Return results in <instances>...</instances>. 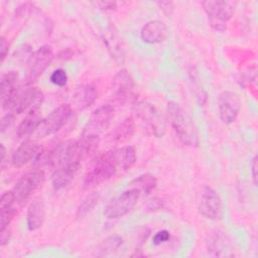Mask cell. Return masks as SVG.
Listing matches in <instances>:
<instances>
[{
    "label": "cell",
    "mask_w": 258,
    "mask_h": 258,
    "mask_svg": "<svg viewBox=\"0 0 258 258\" xmlns=\"http://www.w3.org/2000/svg\"><path fill=\"white\" fill-rule=\"evenodd\" d=\"M15 215H16V209L14 207L1 209L0 210V229H4L8 227Z\"/></svg>",
    "instance_id": "83f0119b"
},
{
    "label": "cell",
    "mask_w": 258,
    "mask_h": 258,
    "mask_svg": "<svg viewBox=\"0 0 258 258\" xmlns=\"http://www.w3.org/2000/svg\"><path fill=\"white\" fill-rule=\"evenodd\" d=\"M71 115L72 108L70 105L62 104L58 106L41 121L37 129V135L40 137H44L57 132L67 123Z\"/></svg>",
    "instance_id": "7c38bea8"
},
{
    "label": "cell",
    "mask_w": 258,
    "mask_h": 258,
    "mask_svg": "<svg viewBox=\"0 0 258 258\" xmlns=\"http://www.w3.org/2000/svg\"><path fill=\"white\" fill-rule=\"evenodd\" d=\"M103 40L109 53L115 59V61L119 64H123L125 60V51L122 45V41L117 33H115V31L112 29H109L104 32Z\"/></svg>",
    "instance_id": "ac0fdd59"
},
{
    "label": "cell",
    "mask_w": 258,
    "mask_h": 258,
    "mask_svg": "<svg viewBox=\"0 0 258 258\" xmlns=\"http://www.w3.org/2000/svg\"><path fill=\"white\" fill-rule=\"evenodd\" d=\"M45 219L44 203L41 199H36L31 203L26 215V224L29 231L39 229Z\"/></svg>",
    "instance_id": "d6986e66"
},
{
    "label": "cell",
    "mask_w": 258,
    "mask_h": 258,
    "mask_svg": "<svg viewBox=\"0 0 258 258\" xmlns=\"http://www.w3.org/2000/svg\"><path fill=\"white\" fill-rule=\"evenodd\" d=\"M10 236H11V230L8 227L1 229L0 230V245L1 246L6 245L10 239Z\"/></svg>",
    "instance_id": "836d02e7"
},
{
    "label": "cell",
    "mask_w": 258,
    "mask_h": 258,
    "mask_svg": "<svg viewBox=\"0 0 258 258\" xmlns=\"http://www.w3.org/2000/svg\"><path fill=\"white\" fill-rule=\"evenodd\" d=\"M168 34V29L164 22L160 20L148 21L140 31L141 39L149 44L163 41Z\"/></svg>",
    "instance_id": "9a60e30c"
},
{
    "label": "cell",
    "mask_w": 258,
    "mask_h": 258,
    "mask_svg": "<svg viewBox=\"0 0 258 258\" xmlns=\"http://www.w3.org/2000/svg\"><path fill=\"white\" fill-rule=\"evenodd\" d=\"M251 171H252V178L255 185H257V156L255 155L252 159L251 163Z\"/></svg>",
    "instance_id": "8d00e7d4"
},
{
    "label": "cell",
    "mask_w": 258,
    "mask_h": 258,
    "mask_svg": "<svg viewBox=\"0 0 258 258\" xmlns=\"http://www.w3.org/2000/svg\"><path fill=\"white\" fill-rule=\"evenodd\" d=\"M0 147H1V163L3 164V163H4V159H5L6 149H5V146H4V144H0Z\"/></svg>",
    "instance_id": "f35d334b"
},
{
    "label": "cell",
    "mask_w": 258,
    "mask_h": 258,
    "mask_svg": "<svg viewBox=\"0 0 258 258\" xmlns=\"http://www.w3.org/2000/svg\"><path fill=\"white\" fill-rule=\"evenodd\" d=\"M0 50H1V61L3 62L7 53H8V42L5 39V37H1V46H0Z\"/></svg>",
    "instance_id": "d590c367"
},
{
    "label": "cell",
    "mask_w": 258,
    "mask_h": 258,
    "mask_svg": "<svg viewBox=\"0 0 258 258\" xmlns=\"http://www.w3.org/2000/svg\"><path fill=\"white\" fill-rule=\"evenodd\" d=\"M99 199H100V196L98 192L89 194L79 205L76 212V217L79 219L86 217L97 206Z\"/></svg>",
    "instance_id": "4316f807"
},
{
    "label": "cell",
    "mask_w": 258,
    "mask_h": 258,
    "mask_svg": "<svg viewBox=\"0 0 258 258\" xmlns=\"http://www.w3.org/2000/svg\"><path fill=\"white\" fill-rule=\"evenodd\" d=\"M167 119L173 128L178 140L186 146L197 147L199 145L198 132L190 117L175 102L167 104Z\"/></svg>",
    "instance_id": "6da1fadb"
},
{
    "label": "cell",
    "mask_w": 258,
    "mask_h": 258,
    "mask_svg": "<svg viewBox=\"0 0 258 258\" xmlns=\"http://www.w3.org/2000/svg\"><path fill=\"white\" fill-rule=\"evenodd\" d=\"M157 180L151 173H144L133 179L129 183V188L136 189L139 194L149 195L156 186Z\"/></svg>",
    "instance_id": "cb8c5ba5"
},
{
    "label": "cell",
    "mask_w": 258,
    "mask_h": 258,
    "mask_svg": "<svg viewBox=\"0 0 258 258\" xmlns=\"http://www.w3.org/2000/svg\"><path fill=\"white\" fill-rule=\"evenodd\" d=\"M42 121L41 114L39 111V108L37 109H32L28 111L27 115L23 118V120L19 123L16 134L19 138L26 137L33 133L35 130L38 129L40 123Z\"/></svg>",
    "instance_id": "44dd1931"
},
{
    "label": "cell",
    "mask_w": 258,
    "mask_h": 258,
    "mask_svg": "<svg viewBox=\"0 0 258 258\" xmlns=\"http://www.w3.org/2000/svg\"><path fill=\"white\" fill-rule=\"evenodd\" d=\"M98 99V91L93 85H82L74 94V103L79 110H85Z\"/></svg>",
    "instance_id": "ffe728a7"
},
{
    "label": "cell",
    "mask_w": 258,
    "mask_h": 258,
    "mask_svg": "<svg viewBox=\"0 0 258 258\" xmlns=\"http://www.w3.org/2000/svg\"><path fill=\"white\" fill-rule=\"evenodd\" d=\"M112 92L113 100L117 104L123 105L136 100L134 82L126 70H121L115 75L112 83Z\"/></svg>",
    "instance_id": "30bf717a"
},
{
    "label": "cell",
    "mask_w": 258,
    "mask_h": 258,
    "mask_svg": "<svg viewBox=\"0 0 258 258\" xmlns=\"http://www.w3.org/2000/svg\"><path fill=\"white\" fill-rule=\"evenodd\" d=\"M134 110L148 134L157 138L165 134L166 120L153 105L144 101L138 102L135 104Z\"/></svg>",
    "instance_id": "277c9868"
},
{
    "label": "cell",
    "mask_w": 258,
    "mask_h": 258,
    "mask_svg": "<svg viewBox=\"0 0 258 258\" xmlns=\"http://www.w3.org/2000/svg\"><path fill=\"white\" fill-rule=\"evenodd\" d=\"M80 165L73 163H63L54 169L51 176V183L54 189H61L67 186L78 172Z\"/></svg>",
    "instance_id": "2e32d148"
},
{
    "label": "cell",
    "mask_w": 258,
    "mask_h": 258,
    "mask_svg": "<svg viewBox=\"0 0 258 258\" xmlns=\"http://www.w3.org/2000/svg\"><path fill=\"white\" fill-rule=\"evenodd\" d=\"M97 4L100 5L102 9H105V10H113V9H115V7H116V3H115V2H110V1L98 2Z\"/></svg>",
    "instance_id": "74e56055"
},
{
    "label": "cell",
    "mask_w": 258,
    "mask_h": 258,
    "mask_svg": "<svg viewBox=\"0 0 258 258\" xmlns=\"http://www.w3.org/2000/svg\"><path fill=\"white\" fill-rule=\"evenodd\" d=\"M199 212L210 220H219L223 216V203L219 194L209 185L202 189L199 201Z\"/></svg>",
    "instance_id": "8fae6325"
},
{
    "label": "cell",
    "mask_w": 258,
    "mask_h": 258,
    "mask_svg": "<svg viewBox=\"0 0 258 258\" xmlns=\"http://www.w3.org/2000/svg\"><path fill=\"white\" fill-rule=\"evenodd\" d=\"M122 245H123V239L120 236H118V235L110 236V237L106 238L98 246V248L96 250V255L105 256V255L112 254V253L116 252Z\"/></svg>",
    "instance_id": "d4e9b609"
},
{
    "label": "cell",
    "mask_w": 258,
    "mask_h": 258,
    "mask_svg": "<svg viewBox=\"0 0 258 258\" xmlns=\"http://www.w3.org/2000/svg\"><path fill=\"white\" fill-rule=\"evenodd\" d=\"M13 120H14V115L9 114V113L4 115L0 121V131L2 133L5 132L11 126V124L13 123Z\"/></svg>",
    "instance_id": "d6a6232c"
},
{
    "label": "cell",
    "mask_w": 258,
    "mask_h": 258,
    "mask_svg": "<svg viewBox=\"0 0 258 258\" xmlns=\"http://www.w3.org/2000/svg\"><path fill=\"white\" fill-rule=\"evenodd\" d=\"M140 194L134 188H127L114 198L105 208L104 215L107 219H119L127 215L136 205Z\"/></svg>",
    "instance_id": "52a82bcc"
},
{
    "label": "cell",
    "mask_w": 258,
    "mask_h": 258,
    "mask_svg": "<svg viewBox=\"0 0 258 258\" xmlns=\"http://www.w3.org/2000/svg\"><path fill=\"white\" fill-rule=\"evenodd\" d=\"M170 239V234L168 231L166 230H161L159 232H157L154 236H153V244L154 245H160L166 241H168Z\"/></svg>",
    "instance_id": "1f68e13d"
},
{
    "label": "cell",
    "mask_w": 258,
    "mask_h": 258,
    "mask_svg": "<svg viewBox=\"0 0 258 258\" xmlns=\"http://www.w3.org/2000/svg\"><path fill=\"white\" fill-rule=\"evenodd\" d=\"M157 4L160 6V8L162 9V11H163L166 15H171L172 10H173V4H172V2L163 1V2H158Z\"/></svg>",
    "instance_id": "e575fe53"
},
{
    "label": "cell",
    "mask_w": 258,
    "mask_h": 258,
    "mask_svg": "<svg viewBox=\"0 0 258 258\" xmlns=\"http://www.w3.org/2000/svg\"><path fill=\"white\" fill-rule=\"evenodd\" d=\"M49 80L53 85L57 87H63L68 83L67 72L63 69H56L51 73Z\"/></svg>",
    "instance_id": "f1b7e54d"
},
{
    "label": "cell",
    "mask_w": 258,
    "mask_h": 258,
    "mask_svg": "<svg viewBox=\"0 0 258 258\" xmlns=\"http://www.w3.org/2000/svg\"><path fill=\"white\" fill-rule=\"evenodd\" d=\"M42 101L43 94L38 88L17 89L8 100L2 103V107L4 111L15 116V114L39 108Z\"/></svg>",
    "instance_id": "7a4b0ae2"
},
{
    "label": "cell",
    "mask_w": 258,
    "mask_h": 258,
    "mask_svg": "<svg viewBox=\"0 0 258 258\" xmlns=\"http://www.w3.org/2000/svg\"><path fill=\"white\" fill-rule=\"evenodd\" d=\"M14 203H16V198H15V195H14L13 190L5 191L1 196L0 210L1 209H5V208H11V207H13Z\"/></svg>",
    "instance_id": "f546056e"
},
{
    "label": "cell",
    "mask_w": 258,
    "mask_h": 258,
    "mask_svg": "<svg viewBox=\"0 0 258 258\" xmlns=\"http://www.w3.org/2000/svg\"><path fill=\"white\" fill-rule=\"evenodd\" d=\"M208 249L209 251L215 252V255L221 256L226 249H229V242L227 237L223 235V233L217 232L211 236L208 242Z\"/></svg>",
    "instance_id": "484cf974"
},
{
    "label": "cell",
    "mask_w": 258,
    "mask_h": 258,
    "mask_svg": "<svg viewBox=\"0 0 258 258\" xmlns=\"http://www.w3.org/2000/svg\"><path fill=\"white\" fill-rule=\"evenodd\" d=\"M43 182L44 173L41 170L29 171L22 175L12 189L16 198V203L21 205L26 202L28 198L43 184Z\"/></svg>",
    "instance_id": "9c48e42d"
},
{
    "label": "cell",
    "mask_w": 258,
    "mask_h": 258,
    "mask_svg": "<svg viewBox=\"0 0 258 258\" xmlns=\"http://www.w3.org/2000/svg\"><path fill=\"white\" fill-rule=\"evenodd\" d=\"M135 131V122L132 117H127L121 121L112 131L111 139L114 142H125L132 137Z\"/></svg>",
    "instance_id": "7402d4cb"
},
{
    "label": "cell",
    "mask_w": 258,
    "mask_h": 258,
    "mask_svg": "<svg viewBox=\"0 0 258 258\" xmlns=\"http://www.w3.org/2000/svg\"><path fill=\"white\" fill-rule=\"evenodd\" d=\"M34 10H36L34 5L32 3L26 2V3H23L20 6H18L16 8L15 13L19 17H24V16H27V15H30L31 13H33Z\"/></svg>",
    "instance_id": "4dcf8cb0"
},
{
    "label": "cell",
    "mask_w": 258,
    "mask_h": 258,
    "mask_svg": "<svg viewBox=\"0 0 258 258\" xmlns=\"http://www.w3.org/2000/svg\"><path fill=\"white\" fill-rule=\"evenodd\" d=\"M114 117V108L111 105H103L93 111L88 122L86 123L83 136L98 137L104 133L110 126Z\"/></svg>",
    "instance_id": "8992f818"
},
{
    "label": "cell",
    "mask_w": 258,
    "mask_h": 258,
    "mask_svg": "<svg viewBox=\"0 0 258 258\" xmlns=\"http://www.w3.org/2000/svg\"><path fill=\"white\" fill-rule=\"evenodd\" d=\"M202 6L206 11L210 25L217 31H224L227 28V22L234 14V4L230 1L209 0L203 1Z\"/></svg>",
    "instance_id": "5b68a950"
},
{
    "label": "cell",
    "mask_w": 258,
    "mask_h": 258,
    "mask_svg": "<svg viewBox=\"0 0 258 258\" xmlns=\"http://www.w3.org/2000/svg\"><path fill=\"white\" fill-rule=\"evenodd\" d=\"M119 170H126L132 167L136 161V152L133 147L125 146L108 151Z\"/></svg>",
    "instance_id": "e0dca14e"
},
{
    "label": "cell",
    "mask_w": 258,
    "mask_h": 258,
    "mask_svg": "<svg viewBox=\"0 0 258 258\" xmlns=\"http://www.w3.org/2000/svg\"><path fill=\"white\" fill-rule=\"evenodd\" d=\"M241 102L239 96L232 91H224L218 98V108L221 120L230 124L233 123L240 111Z\"/></svg>",
    "instance_id": "4fadbf2b"
},
{
    "label": "cell",
    "mask_w": 258,
    "mask_h": 258,
    "mask_svg": "<svg viewBox=\"0 0 258 258\" xmlns=\"http://www.w3.org/2000/svg\"><path fill=\"white\" fill-rule=\"evenodd\" d=\"M41 155V147L32 140H24L15 150L11 162L15 167H21L30 160H37Z\"/></svg>",
    "instance_id": "5bb4252c"
},
{
    "label": "cell",
    "mask_w": 258,
    "mask_h": 258,
    "mask_svg": "<svg viewBox=\"0 0 258 258\" xmlns=\"http://www.w3.org/2000/svg\"><path fill=\"white\" fill-rule=\"evenodd\" d=\"M119 168L114 163L109 152L99 155L91 164L84 177V188H90L112 178Z\"/></svg>",
    "instance_id": "3957f363"
},
{
    "label": "cell",
    "mask_w": 258,
    "mask_h": 258,
    "mask_svg": "<svg viewBox=\"0 0 258 258\" xmlns=\"http://www.w3.org/2000/svg\"><path fill=\"white\" fill-rule=\"evenodd\" d=\"M18 74L16 72H8L1 76V103L8 100L17 90Z\"/></svg>",
    "instance_id": "603a6c76"
},
{
    "label": "cell",
    "mask_w": 258,
    "mask_h": 258,
    "mask_svg": "<svg viewBox=\"0 0 258 258\" xmlns=\"http://www.w3.org/2000/svg\"><path fill=\"white\" fill-rule=\"evenodd\" d=\"M52 58V49L48 45H43L39 47L36 51L32 52L27 61L25 84L30 85L34 83L49 66Z\"/></svg>",
    "instance_id": "ba28073f"
}]
</instances>
